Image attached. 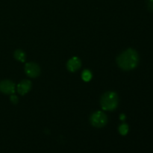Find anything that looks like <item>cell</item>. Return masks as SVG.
Instances as JSON below:
<instances>
[{
	"label": "cell",
	"instance_id": "7c38bea8",
	"mask_svg": "<svg viewBox=\"0 0 153 153\" xmlns=\"http://www.w3.org/2000/svg\"><path fill=\"white\" fill-rule=\"evenodd\" d=\"M147 7L150 11H153V0H148Z\"/></svg>",
	"mask_w": 153,
	"mask_h": 153
},
{
	"label": "cell",
	"instance_id": "6da1fadb",
	"mask_svg": "<svg viewBox=\"0 0 153 153\" xmlns=\"http://www.w3.org/2000/svg\"><path fill=\"white\" fill-rule=\"evenodd\" d=\"M139 62L137 52L133 49H128L120 54L117 58L118 67L125 71H130L135 68Z\"/></svg>",
	"mask_w": 153,
	"mask_h": 153
},
{
	"label": "cell",
	"instance_id": "9c48e42d",
	"mask_svg": "<svg viewBox=\"0 0 153 153\" xmlns=\"http://www.w3.org/2000/svg\"><path fill=\"white\" fill-rule=\"evenodd\" d=\"M82 78L85 82H90L92 79V73L88 70H84L82 74Z\"/></svg>",
	"mask_w": 153,
	"mask_h": 153
},
{
	"label": "cell",
	"instance_id": "3957f363",
	"mask_svg": "<svg viewBox=\"0 0 153 153\" xmlns=\"http://www.w3.org/2000/svg\"><path fill=\"white\" fill-rule=\"evenodd\" d=\"M90 122L94 127L102 128L108 123L107 115L104 112L100 111H96L93 113L90 117Z\"/></svg>",
	"mask_w": 153,
	"mask_h": 153
},
{
	"label": "cell",
	"instance_id": "4fadbf2b",
	"mask_svg": "<svg viewBox=\"0 0 153 153\" xmlns=\"http://www.w3.org/2000/svg\"><path fill=\"white\" fill-rule=\"evenodd\" d=\"M120 118L121 120H124L126 119V115L123 114H122L120 115Z\"/></svg>",
	"mask_w": 153,
	"mask_h": 153
},
{
	"label": "cell",
	"instance_id": "ba28073f",
	"mask_svg": "<svg viewBox=\"0 0 153 153\" xmlns=\"http://www.w3.org/2000/svg\"><path fill=\"white\" fill-rule=\"evenodd\" d=\"M14 58L15 59L20 61V62H24L26 59V55H25V53L22 50L16 49L14 52Z\"/></svg>",
	"mask_w": 153,
	"mask_h": 153
},
{
	"label": "cell",
	"instance_id": "8fae6325",
	"mask_svg": "<svg viewBox=\"0 0 153 153\" xmlns=\"http://www.w3.org/2000/svg\"><path fill=\"white\" fill-rule=\"evenodd\" d=\"M10 100L11 101V102L13 103V104H16L18 102V97L16 95H14V94H11L10 95Z\"/></svg>",
	"mask_w": 153,
	"mask_h": 153
},
{
	"label": "cell",
	"instance_id": "30bf717a",
	"mask_svg": "<svg viewBox=\"0 0 153 153\" xmlns=\"http://www.w3.org/2000/svg\"><path fill=\"white\" fill-rule=\"evenodd\" d=\"M118 130H119V132L121 135L123 136L126 135L128 132V126L126 123L122 124V125H120L119 126Z\"/></svg>",
	"mask_w": 153,
	"mask_h": 153
},
{
	"label": "cell",
	"instance_id": "277c9868",
	"mask_svg": "<svg viewBox=\"0 0 153 153\" xmlns=\"http://www.w3.org/2000/svg\"><path fill=\"white\" fill-rule=\"evenodd\" d=\"M25 72L31 78H37L40 74V67L34 62L27 63L25 66Z\"/></svg>",
	"mask_w": 153,
	"mask_h": 153
},
{
	"label": "cell",
	"instance_id": "5b68a950",
	"mask_svg": "<svg viewBox=\"0 0 153 153\" xmlns=\"http://www.w3.org/2000/svg\"><path fill=\"white\" fill-rule=\"evenodd\" d=\"M0 91L4 94L15 93V84L10 80H3L0 82Z\"/></svg>",
	"mask_w": 153,
	"mask_h": 153
},
{
	"label": "cell",
	"instance_id": "52a82bcc",
	"mask_svg": "<svg viewBox=\"0 0 153 153\" xmlns=\"http://www.w3.org/2000/svg\"><path fill=\"white\" fill-rule=\"evenodd\" d=\"M31 88V82L29 80H22L17 85L16 89H17L18 94L20 95H25Z\"/></svg>",
	"mask_w": 153,
	"mask_h": 153
},
{
	"label": "cell",
	"instance_id": "7a4b0ae2",
	"mask_svg": "<svg viewBox=\"0 0 153 153\" xmlns=\"http://www.w3.org/2000/svg\"><path fill=\"white\" fill-rule=\"evenodd\" d=\"M119 102V98L117 93L114 91L105 92L100 99L102 108L105 111H114L117 108Z\"/></svg>",
	"mask_w": 153,
	"mask_h": 153
},
{
	"label": "cell",
	"instance_id": "8992f818",
	"mask_svg": "<svg viewBox=\"0 0 153 153\" xmlns=\"http://www.w3.org/2000/svg\"><path fill=\"white\" fill-rule=\"evenodd\" d=\"M82 66V61L77 57H73L70 58L67 63V68L70 72H76L80 69Z\"/></svg>",
	"mask_w": 153,
	"mask_h": 153
}]
</instances>
